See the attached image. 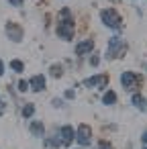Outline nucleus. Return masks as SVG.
I'll return each instance as SVG.
<instances>
[{"instance_id":"5701e85b","label":"nucleus","mask_w":147,"mask_h":149,"mask_svg":"<svg viewBox=\"0 0 147 149\" xmlns=\"http://www.w3.org/2000/svg\"><path fill=\"white\" fill-rule=\"evenodd\" d=\"M141 139H143V143H145V145H147V131H145V133H143V137H141Z\"/></svg>"},{"instance_id":"f8f14e48","label":"nucleus","mask_w":147,"mask_h":149,"mask_svg":"<svg viewBox=\"0 0 147 149\" xmlns=\"http://www.w3.org/2000/svg\"><path fill=\"white\" fill-rule=\"evenodd\" d=\"M133 104H135L139 110H147V100H145L143 96H139V94L133 96Z\"/></svg>"},{"instance_id":"20e7f679","label":"nucleus","mask_w":147,"mask_h":149,"mask_svg":"<svg viewBox=\"0 0 147 149\" xmlns=\"http://www.w3.org/2000/svg\"><path fill=\"white\" fill-rule=\"evenodd\" d=\"M57 35H59L61 39L70 41L72 35H74V23H72V21H59V25H57Z\"/></svg>"},{"instance_id":"f03ea898","label":"nucleus","mask_w":147,"mask_h":149,"mask_svg":"<svg viewBox=\"0 0 147 149\" xmlns=\"http://www.w3.org/2000/svg\"><path fill=\"white\" fill-rule=\"evenodd\" d=\"M123 51H125V41H123L121 37H110V41H108V49H106V55H108L110 59H114V57H118Z\"/></svg>"},{"instance_id":"39448f33","label":"nucleus","mask_w":147,"mask_h":149,"mask_svg":"<svg viewBox=\"0 0 147 149\" xmlns=\"http://www.w3.org/2000/svg\"><path fill=\"white\" fill-rule=\"evenodd\" d=\"M59 137H61V145H70L76 139V129L72 125H63L59 129Z\"/></svg>"},{"instance_id":"f3484780","label":"nucleus","mask_w":147,"mask_h":149,"mask_svg":"<svg viewBox=\"0 0 147 149\" xmlns=\"http://www.w3.org/2000/svg\"><path fill=\"white\" fill-rule=\"evenodd\" d=\"M51 76H53V78H59V76H61V68H59V65H53V68H51Z\"/></svg>"},{"instance_id":"412c9836","label":"nucleus","mask_w":147,"mask_h":149,"mask_svg":"<svg viewBox=\"0 0 147 149\" xmlns=\"http://www.w3.org/2000/svg\"><path fill=\"white\" fill-rule=\"evenodd\" d=\"M8 2H10L13 6H21V4H23V0H8Z\"/></svg>"},{"instance_id":"1a4fd4ad","label":"nucleus","mask_w":147,"mask_h":149,"mask_svg":"<svg viewBox=\"0 0 147 149\" xmlns=\"http://www.w3.org/2000/svg\"><path fill=\"white\" fill-rule=\"evenodd\" d=\"M29 86H31L35 92H41V90H45V78H43V76H33L31 82H29Z\"/></svg>"},{"instance_id":"ddd939ff","label":"nucleus","mask_w":147,"mask_h":149,"mask_svg":"<svg viewBox=\"0 0 147 149\" xmlns=\"http://www.w3.org/2000/svg\"><path fill=\"white\" fill-rule=\"evenodd\" d=\"M116 102V94L112 92V90H108L104 96H102V104H114Z\"/></svg>"},{"instance_id":"4468645a","label":"nucleus","mask_w":147,"mask_h":149,"mask_svg":"<svg viewBox=\"0 0 147 149\" xmlns=\"http://www.w3.org/2000/svg\"><path fill=\"white\" fill-rule=\"evenodd\" d=\"M59 145H61V139H47V141H45V147H47V149H53V147L57 149Z\"/></svg>"},{"instance_id":"aec40b11","label":"nucleus","mask_w":147,"mask_h":149,"mask_svg":"<svg viewBox=\"0 0 147 149\" xmlns=\"http://www.w3.org/2000/svg\"><path fill=\"white\" fill-rule=\"evenodd\" d=\"M98 149H112V147H110V143H104V141H102V143L98 145Z\"/></svg>"},{"instance_id":"423d86ee","label":"nucleus","mask_w":147,"mask_h":149,"mask_svg":"<svg viewBox=\"0 0 147 149\" xmlns=\"http://www.w3.org/2000/svg\"><path fill=\"white\" fill-rule=\"evenodd\" d=\"M6 35H8V39H13V41H21V39H23V29H21L19 25H15V23H8V25H6Z\"/></svg>"},{"instance_id":"a211bd4d","label":"nucleus","mask_w":147,"mask_h":149,"mask_svg":"<svg viewBox=\"0 0 147 149\" xmlns=\"http://www.w3.org/2000/svg\"><path fill=\"white\" fill-rule=\"evenodd\" d=\"M19 90H21V92H27V90H29V82L21 80V82H19Z\"/></svg>"},{"instance_id":"2eb2a0df","label":"nucleus","mask_w":147,"mask_h":149,"mask_svg":"<svg viewBox=\"0 0 147 149\" xmlns=\"http://www.w3.org/2000/svg\"><path fill=\"white\" fill-rule=\"evenodd\" d=\"M33 112H35V106H33V104H27V106L23 108V116H25V118H31Z\"/></svg>"},{"instance_id":"9d476101","label":"nucleus","mask_w":147,"mask_h":149,"mask_svg":"<svg viewBox=\"0 0 147 149\" xmlns=\"http://www.w3.org/2000/svg\"><path fill=\"white\" fill-rule=\"evenodd\" d=\"M135 82H137V74H133V72H125V74L121 76V84H123L125 88H131Z\"/></svg>"},{"instance_id":"dca6fc26","label":"nucleus","mask_w":147,"mask_h":149,"mask_svg":"<svg viewBox=\"0 0 147 149\" xmlns=\"http://www.w3.org/2000/svg\"><path fill=\"white\" fill-rule=\"evenodd\" d=\"M10 68H13L15 72H23V70H25L23 61H19V59H13V61H10Z\"/></svg>"},{"instance_id":"4be33fe9","label":"nucleus","mask_w":147,"mask_h":149,"mask_svg":"<svg viewBox=\"0 0 147 149\" xmlns=\"http://www.w3.org/2000/svg\"><path fill=\"white\" fill-rule=\"evenodd\" d=\"M74 96H76L74 90H68V92H65V98H74Z\"/></svg>"},{"instance_id":"393cba45","label":"nucleus","mask_w":147,"mask_h":149,"mask_svg":"<svg viewBox=\"0 0 147 149\" xmlns=\"http://www.w3.org/2000/svg\"><path fill=\"white\" fill-rule=\"evenodd\" d=\"M143 149H147V147H143Z\"/></svg>"},{"instance_id":"6e6552de","label":"nucleus","mask_w":147,"mask_h":149,"mask_svg":"<svg viewBox=\"0 0 147 149\" xmlns=\"http://www.w3.org/2000/svg\"><path fill=\"white\" fill-rule=\"evenodd\" d=\"M92 49H94V43H92L90 39H86V41H82V43L76 45V55H86V53H90Z\"/></svg>"},{"instance_id":"9b49d317","label":"nucleus","mask_w":147,"mask_h":149,"mask_svg":"<svg viewBox=\"0 0 147 149\" xmlns=\"http://www.w3.org/2000/svg\"><path fill=\"white\" fill-rule=\"evenodd\" d=\"M31 133H33L35 137H43V135H45V127H43V123L33 120V123H31Z\"/></svg>"},{"instance_id":"6ab92c4d","label":"nucleus","mask_w":147,"mask_h":149,"mask_svg":"<svg viewBox=\"0 0 147 149\" xmlns=\"http://www.w3.org/2000/svg\"><path fill=\"white\" fill-rule=\"evenodd\" d=\"M4 110H6V102L0 100V114H4Z\"/></svg>"},{"instance_id":"0eeeda50","label":"nucleus","mask_w":147,"mask_h":149,"mask_svg":"<svg viewBox=\"0 0 147 149\" xmlns=\"http://www.w3.org/2000/svg\"><path fill=\"white\" fill-rule=\"evenodd\" d=\"M106 82H108V78H106V76H102V74H98V76L88 78L84 84H86V88H94V86H106Z\"/></svg>"},{"instance_id":"7ed1b4c3","label":"nucleus","mask_w":147,"mask_h":149,"mask_svg":"<svg viewBox=\"0 0 147 149\" xmlns=\"http://www.w3.org/2000/svg\"><path fill=\"white\" fill-rule=\"evenodd\" d=\"M92 131H90V127L88 125H80V129L76 131V141L82 145V147H86V145H90V141H92Z\"/></svg>"},{"instance_id":"b1692460","label":"nucleus","mask_w":147,"mask_h":149,"mask_svg":"<svg viewBox=\"0 0 147 149\" xmlns=\"http://www.w3.org/2000/svg\"><path fill=\"white\" fill-rule=\"evenodd\" d=\"M2 74H4V63L0 61V76H2Z\"/></svg>"},{"instance_id":"f257e3e1","label":"nucleus","mask_w":147,"mask_h":149,"mask_svg":"<svg viewBox=\"0 0 147 149\" xmlns=\"http://www.w3.org/2000/svg\"><path fill=\"white\" fill-rule=\"evenodd\" d=\"M100 19H102V23L106 25V27H110V29H121V17H118V13L116 10H112V8H106V10H102V15H100Z\"/></svg>"}]
</instances>
